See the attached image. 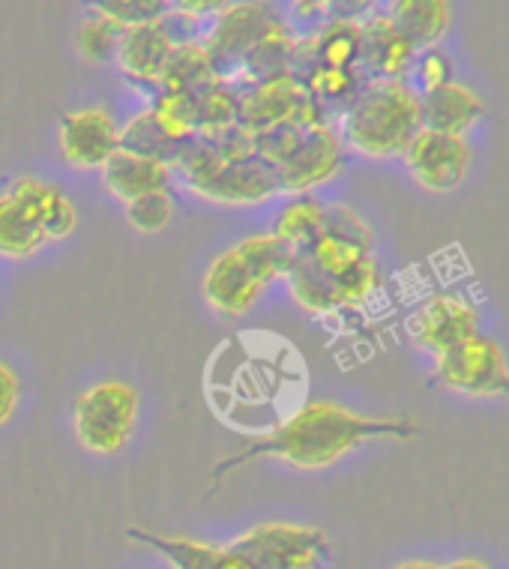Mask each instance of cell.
Returning a JSON list of instances; mask_svg holds the SVG:
<instances>
[{
	"label": "cell",
	"mask_w": 509,
	"mask_h": 569,
	"mask_svg": "<svg viewBox=\"0 0 509 569\" xmlns=\"http://www.w3.org/2000/svg\"><path fill=\"white\" fill-rule=\"evenodd\" d=\"M49 243L37 219L30 217L21 201L3 192L0 196V258L10 261H24L40 252L42 246Z\"/></svg>",
	"instance_id": "cell-23"
},
{
	"label": "cell",
	"mask_w": 509,
	"mask_h": 569,
	"mask_svg": "<svg viewBox=\"0 0 509 569\" xmlns=\"http://www.w3.org/2000/svg\"><path fill=\"white\" fill-rule=\"evenodd\" d=\"M16 201L24 204L30 217L37 219V226L42 228L46 240H67L76 226H79V210L69 201L63 189H58L49 180L40 177H16L12 187L7 189Z\"/></svg>",
	"instance_id": "cell-17"
},
{
	"label": "cell",
	"mask_w": 509,
	"mask_h": 569,
	"mask_svg": "<svg viewBox=\"0 0 509 569\" xmlns=\"http://www.w3.org/2000/svg\"><path fill=\"white\" fill-rule=\"evenodd\" d=\"M306 58L312 60V67H339L357 69L360 67V21L353 19H330L321 28L318 37L297 46Z\"/></svg>",
	"instance_id": "cell-22"
},
{
	"label": "cell",
	"mask_w": 509,
	"mask_h": 569,
	"mask_svg": "<svg viewBox=\"0 0 509 569\" xmlns=\"http://www.w3.org/2000/svg\"><path fill=\"white\" fill-rule=\"evenodd\" d=\"M330 7H333V0H295V12L300 19H321V16H330Z\"/></svg>",
	"instance_id": "cell-35"
},
{
	"label": "cell",
	"mask_w": 509,
	"mask_h": 569,
	"mask_svg": "<svg viewBox=\"0 0 509 569\" xmlns=\"http://www.w3.org/2000/svg\"><path fill=\"white\" fill-rule=\"evenodd\" d=\"M252 569H321L330 558V537L315 525L261 521L231 542Z\"/></svg>",
	"instance_id": "cell-7"
},
{
	"label": "cell",
	"mask_w": 509,
	"mask_h": 569,
	"mask_svg": "<svg viewBox=\"0 0 509 569\" xmlns=\"http://www.w3.org/2000/svg\"><path fill=\"white\" fill-rule=\"evenodd\" d=\"M417 49L387 16H369L360 21V67L372 81H405L411 76Z\"/></svg>",
	"instance_id": "cell-15"
},
{
	"label": "cell",
	"mask_w": 509,
	"mask_h": 569,
	"mask_svg": "<svg viewBox=\"0 0 509 569\" xmlns=\"http://www.w3.org/2000/svg\"><path fill=\"white\" fill-rule=\"evenodd\" d=\"M213 30L207 37V51L213 58V69L219 63H243L249 51L265 40V33L276 21L265 0H243V3H231L222 12H216Z\"/></svg>",
	"instance_id": "cell-13"
},
{
	"label": "cell",
	"mask_w": 509,
	"mask_h": 569,
	"mask_svg": "<svg viewBox=\"0 0 509 569\" xmlns=\"http://www.w3.org/2000/svg\"><path fill=\"white\" fill-rule=\"evenodd\" d=\"M210 81H216V69L207 46L183 42V46H174L168 54L166 69L159 76V90L162 93H192Z\"/></svg>",
	"instance_id": "cell-24"
},
{
	"label": "cell",
	"mask_w": 509,
	"mask_h": 569,
	"mask_svg": "<svg viewBox=\"0 0 509 569\" xmlns=\"http://www.w3.org/2000/svg\"><path fill=\"white\" fill-rule=\"evenodd\" d=\"M435 381L468 399H509V360L491 336L477 333L435 357Z\"/></svg>",
	"instance_id": "cell-6"
},
{
	"label": "cell",
	"mask_w": 509,
	"mask_h": 569,
	"mask_svg": "<svg viewBox=\"0 0 509 569\" xmlns=\"http://www.w3.org/2000/svg\"><path fill=\"white\" fill-rule=\"evenodd\" d=\"M306 90L312 99H327V102H351L360 90V76L357 69H339V67H315L309 72Z\"/></svg>",
	"instance_id": "cell-29"
},
{
	"label": "cell",
	"mask_w": 509,
	"mask_h": 569,
	"mask_svg": "<svg viewBox=\"0 0 509 569\" xmlns=\"http://www.w3.org/2000/svg\"><path fill=\"white\" fill-rule=\"evenodd\" d=\"M420 435V426L411 417H372V413L351 411L342 405L306 402L291 417H285L276 429L261 438L246 441L234 456H228L213 468L216 480L237 471L240 465L258 459H273L291 465L297 471H323L333 468L345 456H351L357 447L375 438H413Z\"/></svg>",
	"instance_id": "cell-1"
},
{
	"label": "cell",
	"mask_w": 509,
	"mask_h": 569,
	"mask_svg": "<svg viewBox=\"0 0 509 569\" xmlns=\"http://www.w3.org/2000/svg\"><path fill=\"white\" fill-rule=\"evenodd\" d=\"M392 569H443L441 563H435V560H405V563H396Z\"/></svg>",
	"instance_id": "cell-37"
},
{
	"label": "cell",
	"mask_w": 509,
	"mask_h": 569,
	"mask_svg": "<svg viewBox=\"0 0 509 569\" xmlns=\"http://www.w3.org/2000/svg\"><path fill=\"white\" fill-rule=\"evenodd\" d=\"M99 171H102V183H106L108 192L123 204L141 196H150V192H159V189H168V183H171V166L168 162L141 157V153H132V150L123 148L108 159Z\"/></svg>",
	"instance_id": "cell-20"
},
{
	"label": "cell",
	"mask_w": 509,
	"mask_h": 569,
	"mask_svg": "<svg viewBox=\"0 0 509 569\" xmlns=\"http://www.w3.org/2000/svg\"><path fill=\"white\" fill-rule=\"evenodd\" d=\"M372 7H375V0H333V7H330V16H327V19L360 21V16H366Z\"/></svg>",
	"instance_id": "cell-34"
},
{
	"label": "cell",
	"mask_w": 509,
	"mask_h": 569,
	"mask_svg": "<svg viewBox=\"0 0 509 569\" xmlns=\"http://www.w3.org/2000/svg\"><path fill=\"white\" fill-rule=\"evenodd\" d=\"M345 166L342 136L330 123H309L297 132L295 144L273 168L279 192L309 196L315 187L330 183Z\"/></svg>",
	"instance_id": "cell-8"
},
{
	"label": "cell",
	"mask_w": 509,
	"mask_h": 569,
	"mask_svg": "<svg viewBox=\"0 0 509 569\" xmlns=\"http://www.w3.org/2000/svg\"><path fill=\"white\" fill-rule=\"evenodd\" d=\"M237 120L252 136L276 127H309L318 123V102L291 72H282L265 79L249 97L240 99Z\"/></svg>",
	"instance_id": "cell-10"
},
{
	"label": "cell",
	"mask_w": 509,
	"mask_h": 569,
	"mask_svg": "<svg viewBox=\"0 0 509 569\" xmlns=\"http://www.w3.org/2000/svg\"><path fill=\"white\" fill-rule=\"evenodd\" d=\"M120 40H123V28H118L114 21L99 19V16H90L88 21H81L79 28V49L88 60H102L114 58L120 49Z\"/></svg>",
	"instance_id": "cell-30"
},
{
	"label": "cell",
	"mask_w": 509,
	"mask_h": 569,
	"mask_svg": "<svg viewBox=\"0 0 509 569\" xmlns=\"http://www.w3.org/2000/svg\"><path fill=\"white\" fill-rule=\"evenodd\" d=\"M422 129V97L408 81H369L348 102L342 144L366 159H402Z\"/></svg>",
	"instance_id": "cell-3"
},
{
	"label": "cell",
	"mask_w": 509,
	"mask_h": 569,
	"mask_svg": "<svg viewBox=\"0 0 509 569\" xmlns=\"http://www.w3.org/2000/svg\"><path fill=\"white\" fill-rule=\"evenodd\" d=\"M63 162L79 171H97L120 150V127L108 109L67 111L58 127Z\"/></svg>",
	"instance_id": "cell-12"
},
{
	"label": "cell",
	"mask_w": 509,
	"mask_h": 569,
	"mask_svg": "<svg viewBox=\"0 0 509 569\" xmlns=\"http://www.w3.org/2000/svg\"><path fill=\"white\" fill-rule=\"evenodd\" d=\"M228 0H171V7L180 10L189 19H201V16H216L226 10Z\"/></svg>",
	"instance_id": "cell-33"
},
{
	"label": "cell",
	"mask_w": 509,
	"mask_h": 569,
	"mask_svg": "<svg viewBox=\"0 0 509 569\" xmlns=\"http://www.w3.org/2000/svg\"><path fill=\"white\" fill-rule=\"evenodd\" d=\"M443 569H491V563L482 558H456Z\"/></svg>",
	"instance_id": "cell-36"
},
{
	"label": "cell",
	"mask_w": 509,
	"mask_h": 569,
	"mask_svg": "<svg viewBox=\"0 0 509 569\" xmlns=\"http://www.w3.org/2000/svg\"><path fill=\"white\" fill-rule=\"evenodd\" d=\"M141 399L132 383L120 378H108L84 393L72 405V429L88 452L97 456H118L129 447L136 435Z\"/></svg>",
	"instance_id": "cell-5"
},
{
	"label": "cell",
	"mask_w": 509,
	"mask_h": 569,
	"mask_svg": "<svg viewBox=\"0 0 509 569\" xmlns=\"http://www.w3.org/2000/svg\"><path fill=\"white\" fill-rule=\"evenodd\" d=\"M482 120H486V102L465 81L452 79L450 84L422 97V127L441 129L452 136H468Z\"/></svg>",
	"instance_id": "cell-19"
},
{
	"label": "cell",
	"mask_w": 509,
	"mask_h": 569,
	"mask_svg": "<svg viewBox=\"0 0 509 569\" xmlns=\"http://www.w3.org/2000/svg\"><path fill=\"white\" fill-rule=\"evenodd\" d=\"M21 399V381L10 363L0 360V429L16 417Z\"/></svg>",
	"instance_id": "cell-32"
},
{
	"label": "cell",
	"mask_w": 509,
	"mask_h": 569,
	"mask_svg": "<svg viewBox=\"0 0 509 569\" xmlns=\"http://www.w3.org/2000/svg\"><path fill=\"white\" fill-rule=\"evenodd\" d=\"M411 339L417 348H422L431 357H441L459 342L480 333V312L473 300L456 291H438L426 297L417 312L408 321Z\"/></svg>",
	"instance_id": "cell-11"
},
{
	"label": "cell",
	"mask_w": 509,
	"mask_h": 569,
	"mask_svg": "<svg viewBox=\"0 0 509 569\" xmlns=\"http://www.w3.org/2000/svg\"><path fill=\"white\" fill-rule=\"evenodd\" d=\"M129 540L148 546L171 563V569H252V563L234 546H213V542L192 540L180 533H153V530L129 528Z\"/></svg>",
	"instance_id": "cell-16"
},
{
	"label": "cell",
	"mask_w": 509,
	"mask_h": 569,
	"mask_svg": "<svg viewBox=\"0 0 509 569\" xmlns=\"http://www.w3.org/2000/svg\"><path fill=\"white\" fill-rule=\"evenodd\" d=\"M323 226H327V204L312 196H297L279 210L273 234L300 252L321 234Z\"/></svg>",
	"instance_id": "cell-26"
},
{
	"label": "cell",
	"mask_w": 509,
	"mask_h": 569,
	"mask_svg": "<svg viewBox=\"0 0 509 569\" xmlns=\"http://www.w3.org/2000/svg\"><path fill=\"white\" fill-rule=\"evenodd\" d=\"M234 249L237 256L243 258V264L252 270L255 279L265 284V288L270 282H276V279H285L297 258V249H291L285 240H279L273 231L270 234L246 237Z\"/></svg>",
	"instance_id": "cell-25"
},
{
	"label": "cell",
	"mask_w": 509,
	"mask_h": 569,
	"mask_svg": "<svg viewBox=\"0 0 509 569\" xmlns=\"http://www.w3.org/2000/svg\"><path fill=\"white\" fill-rule=\"evenodd\" d=\"M177 42L171 40L166 21L123 30V40H120L118 49L120 72L136 84H157L159 88V76H162L168 54Z\"/></svg>",
	"instance_id": "cell-18"
},
{
	"label": "cell",
	"mask_w": 509,
	"mask_h": 569,
	"mask_svg": "<svg viewBox=\"0 0 509 569\" xmlns=\"http://www.w3.org/2000/svg\"><path fill=\"white\" fill-rule=\"evenodd\" d=\"M413 81H417V93L426 97L431 90L443 88V84H450L456 76H452V60L450 54H443L441 49H426L422 54H417L413 60Z\"/></svg>",
	"instance_id": "cell-31"
},
{
	"label": "cell",
	"mask_w": 509,
	"mask_h": 569,
	"mask_svg": "<svg viewBox=\"0 0 509 569\" xmlns=\"http://www.w3.org/2000/svg\"><path fill=\"white\" fill-rule=\"evenodd\" d=\"M452 0H390L387 19L402 30L417 51L438 49L452 28Z\"/></svg>",
	"instance_id": "cell-21"
},
{
	"label": "cell",
	"mask_w": 509,
	"mask_h": 569,
	"mask_svg": "<svg viewBox=\"0 0 509 569\" xmlns=\"http://www.w3.org/2000/svg\"><path fill=\"white\" fill-rule=\"evenodd\" d=\"M375 234L351 207H327V226L300 249L288 270V291L309 315L360 309L381 291V270L372 256Z\"/></svg>",
	"instance_id": "cell-2"
},
{
	"label": "cell",
	"mask_w": 509,
	"mask_h": 569,
	"mask_svg": "<svg viewBox=\"0 0 509 569\" xmlns=\"http://www.w3.org/2000/svg\"><path fill=\"white\" fill-rule=\"evenodd\" d=\"M123 210H127V222L136 228L138 234H159L171 226L177 204L168 189H159V192L141 196L136 201H127Z\"/></svg>",
	"instance_id": "cell-28"
},
{
	"label": "cell",
	"mask_w": 509,
	"mask_h": 569,
	"mask_svg": "<svg viewBox=\"0 0 509 569\" xmlns=\"http://www.w3.org/2000/svg\"><path fill=\"white\" fill-rule=\"evenodd\" d=\"M93 16L114 21L118 28H141L153 21H166L171 0H84Z\"/></svg>",
	"instance_id": "cell-27"
},
{
	"label": "cell",
	"mask_w": 509,
	"mask_h": 569,
	"mask_svg": "<svg viewBox=\"0 0 509 569\" xmlns=\"http://www.w3.org/2000/svg\"><path fill=\"white\" fill-rule=\"evenodd\" d=\"M201 295L207 306L222 318H243L258 306L265 284L255 279L252 270L243 264V258L237 256V249L231 246L222 256H216L204 270Z\"/></svg>",
	"instance_id": "cell-14"
},
{
	"label": "cell",
	"mask_w": 509,
	"mask_h": 569,
	"mask_svg": "<svg viewBox=\"0 0 509 569\" xmlns=\"http://www.w3.org/2000/svg\"><path fill=\"white\" fill-rule=\"evenodd\" d=\"M180 162L192 192L219 201V204H261L279 192L273 168L255 159L228 157L219 148H180Z\"/></svg>",
	"instance_id": "cell-4"
},
{
	"label": "cell",
	"mask_w": 509,
	"mask_h": 569,
	"mask_svg": "<svg viewBox=\"0 0 509 569\" xmlns=\"http://www.w3.org/2000/svg\"><path fill=\"white\" fill-rule=\"evenodd\" d=\"M402 162L417 187L435 192V196H447L468 180L470 166H473V148H470L468 136H452L441 129L422 127L402 153Z\"/></svg>",
	"instance_id": "cell-9"
}]
</instances>
